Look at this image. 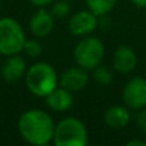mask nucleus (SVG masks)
<instances>
[{"mask_svg":"<svg viewBox=\"0 0 146 146\" xmlns=\"http://www.w3.org/2000/svg\"><path fill=\"white\" fill-rule=\"evenodd\" d=\"M53 141L56 146H85L87 144L86 127L76 118H66L55 126Z\"/></svg>","mask_w":146,"mask_h":146,"instance_id":"nucleus-3","label":"nucleus"},{"mask_svg":"<svg viewBox=\"0 0 146 146\" xmlns=\"http://www.w3.org/2000/svg\"><path fill=\"white\" fill-rule=\"evenodd\" d=\"M56 73L48 63H36L26 72V85L36 96L46 98L56 88Z\"/></svg>","mask_w":146,"mask_h":146,"instance_id":"nucleus-2","label":"nucleus"},{"mask_svg":"<svg viewBox=\"0 0 146 146\" xmlns=\"http://www.w3.org/2000/svg\"><path fill=\"white\" fill-rule=\"evenodd\" d=\"M131 1L135 5L140 7V8H145L146 7V0H131Z\"/></svg>","mask_w":146,"mask_h":146,"instance_id":"nucleus-21","label":"nucleus"},{"mask_svg":"<svg viewBox=\"0 0 146 146\" xmlns=\"http://www.w3.org/2000/svg\"><path fill=\"white\" fill-rule=\"evenodd\" d=\"M18 129L25 141L31 145L44 146L54 137V122L48 113L38 109L27 110L19 117Z\"/></svg>","mask_w":146,"mask_h":146,"instance_id":"nucleus-1","label":"nucleus"},{"mask_svg":"<svg viewBox=\"0 0 146 146\" xmlns=\"http://www.w3.org/2000/svg\"><path fill=\"white\" fill-rule=\"evenodd\" d=\"M87 80L88 77L83 68H69L62 74L60 86L71 92L80 91L86 86Z\"/></svg>","mask_w":146,"mask_h":146,"instance_id":"nucleus-10","label":"nucleus"},{"mask_svg":"<svg viewBox=\"0 0 146 146\" xmlns=\"http://www.w3.org/2000/svg\"><path fill=\"white\" fill-rule=\"evenodd\" d=\"M136 123L140 129L146 132V110H141L136 115Z\"/></svg>","mask_w":146,"mask_h":146,"instance_id":"nucleus-18","label":"nucleus"},{"mask_svg":"<svg viewBox=\"0 0 146 146\" xmlns=\"http://www.w3.org/2000/svg\"><path fill=\"white\" fill-rule=\"evenodd\" d=\"M98 27V19L92 12H77L69 19V31L76 36H85Z\"/></svg>","mask_w":146,"mask_h":146,"instance_id":"nucleus-7","label":"nucleus"},{"mask_svg":"<svg viewBox=\"0 0 146 146\" xmlns=\"http://www.w3.org/2000/svg\"><path fill=\"white\" fill-rule=\"evenodd\" d=\"M0 5H1V3H0Z\"/></svg>","mask_w":146,"mask_h":146,"instance_id":"nucleus-22","label":"nucleus"},{"mask_svg":"<svg viewBox=\"0 0 146 146\" xmlns=\"http://www.w3.org/2000/svg\"><path fill=\"white\" fill-rule=\"evenodd\" d=\"M1 74L7 82H17L26 74L25 59L17 54L9 55V59H7L1 67Z\"/></svg>","mask_w":146,"mask_h":146,"instance_id":"nucleus-9","label":"nucleus"},{"mask_svg":"<svg viewBox=\"0 0 146 146\" xmlns=\"http://www.w3.org/2000/svg\"><path fill=\"white\" fill-rule=\"evenodd\" d=\"M68 13H69V5H68V3L64 1V0L56 1L55 4L53 5V9H51V14H53L54 17H58V18L66 17Z\"/></svg>","mask_w":146,"mask_h":146,"instance_id":"nucleus-17","label":"nucleus"},{"mask_svg":"<svg viewBox=\"0 0 146 146\" xmlns=\"http://www.w3.org/2000/svg\"><path fill=\"white\" fill-rule=\"evenodd\" d=\"M30 1L36 7H45V5L50 4L51 0H30Z\"/></svg>","mask_w":146,"mask_h":146,"instance_id":"nucleus-19","label":"nucleus"},{"mask_svg":"<svg viewBox=\"0 0 146 146\" xmlns=\"http://www.w3.org/2000/svg\"><path fill=\"white\" fill-rule=\"evenodd\" d=\"M123 100L132 109H142L146 106V80L136 77L126 85L123 90Z\"/></svg>","mask_w":146,"mask_h":146,"instance_id":"nucleus-6","label":"nucleus"},{"mask_svg":"<svg viewBox=\"0 0 146 146\" xmlns=\"http://www.w3.org/2000/svg\"><path fill=\"white\" fill-rule=\"evenodd\" d=\"M104 122L110 128H123L129 122V113L123 106H111L104 114Z\"/></svg>","mask_w":146,"mask_h":146,"instance_id":"nucleus-13","label":"nucleus"},{"mask_svg":"<svg viewBox=\"0 0 146 146\" xmlns=\"http://www.w3.org/2000/svg\"><path fill=\"white\" fill-rule=\"evenodd\" d=\"M127 145H128V146H137V145H140V146H146V142L139 141V140H133V141H129Z\"/></svg>","mask_w":146,"mask_h":146,"instance_id":"nucleus-20","label":"nucleus"},{"mask_svg":"<svg viewBox=\"0 0 146 146\" xmlns=\"http://www.w3.org/2000/svg\"><path fill=\"white\" fill-rule=\"evenodd\" d=\"M53 14L45 9H40L30 21V30L36 37H46L53 31Z\"/></svg>","mask_w":146,"mask_h":146,"instance_id":"nucleus-8","label":"nucleus"},{"mask_svg":"<svg viewBox=\"0 0 146 146\" xmlns=\"http://www.w3.org/2000/svg\"><path fill=\"white\" fill-rule=\"evenodd\" d=\"M104 56V46L96 37H86L77 44L74 49V59L83 69H95Z\"/></svg>","mask_w":146,"mask_h":146,"instance_id":"nucleus-5","label":"nucleus"},{"mask_svg":"<svg viewBox=\"0 0 146 146\" xmlns=\"http://www.w3.org/2000/svg\"><path fill=\"white\" fill-rule=\"evenodd\" d=\"M137 56L132 49L127 46H121L115 50L113 56V66L117 72L128 73L136 67Z\"/></svg>","mask_w":146,"mask_h":146,"instance_id":"nucleus-11","label":"nucleus"},{"mask_svg":"<svg viewBox=\"0 0 146 146\" xmlns=\"http://www.w3.org/2000/svg\"><path fill=\"white\" fill-rule=\"evenodd\" d=\"M86 3L95 15H103L113 9L117 0H86Z\"/></svg>","mask_w":146,"mask_h":146,"instance_id":"nucleus-14","label":"nucleus"},{"mask_svg":"<svg viewBox=\"0 0 146 146\" xmlns=\"http://www.w3.org/2000/svg\"><path fill=\"white\" fill-rule=\"evenodd\" d=\"M26 37L19 23L13 18H0V54L14 55L23 50Z\"/></svg>","mask_w":146,"mask_h":146,"instance_id":"nucleus-4","label":"nucleus"},{"mask_svg":"<svg viewBox=\"0 0 146 146\" xmlns=\"http://www.w3.org/2000/svg\"><path fill=\"white\" fill-rule=\"evenodd\" d=\"M23 50L26 51L27 55L32 56V58H36V56H38L41 54L42 48H41V45L36 40H28V41H26L25 42Z\"/></svg>","mask_w":146,"mask_h":146,"instance_id":"nucleus-16","label":"nucleus"},{"mask_svg":"<svg viewBox=\"0 0 146 146\" xmlns=\"http://www.w3.org/2000/svg\"><path fill=\"white\" fill-rule=\"evenodd\" d=\"M96 71L94 73V80L101 86H108L109 83L113 81V76L110 71L104 67H96Z\"/></svg>","mask_w":146,"mask_h":146,"instance_id":"nucleus-15","label":"nucleus"},{"mask_svg":"<svg viewBox=\"0 0 146 146\" xmlns=\"http://www.w3.org/2000/svg\"><path fill=\"white\" fill-rule=\"evenodd\" d=\"M46 104L49 108L55 111H64L69 109L73 104V98L71 91L66 88H55L46 96Z\"/></svg>","mask_w":146,"mask_h":146,"instance_id":"nucleus-12","label":"nucleus"}]
</instances>
